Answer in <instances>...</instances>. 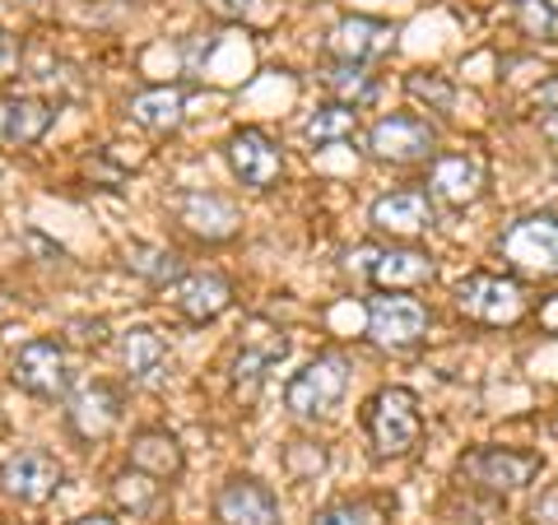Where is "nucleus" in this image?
Returning a JSON list of instances; mask_svg holds the SVG:
<instances>
[{
	"label": "nucleus",
	"instance_id": "393cba45",
	"mask_svg": "<svg viewBox=\"0 0 558 525\" xmlns=\"http://www.w3.org/2000/svg\"><path fill=\"white\" fill-rule=\"evenodd\" d=\"M303 135H307V145H312V149L344 145V139H354V135H359V108H349V102H336V98H330V102H322V108L307 117Z\"/></svg>",
	"mask_w": 558,
	"mask_h": 525
},
{
	"label": "nucleus",
	"instance_id": "c756f323",
	"mask_svg": "<svg viewBox=\"0 0 558 525\" xmlns=\"http://www.w3.org/2000/svg\"><path fill=\"white\" fill-rule=\"evenodd\" d=\"M517 24L526 28V38L549 42L558 33V10L549 5V0H517Z\"/></svg>",
	"mask_w": 558,
	"mask_h": 525
},
{
	"label": "nucleus",
	"instance_id": "a878e982",
	"mask_svg": "<svg viewBox=\"0 0 558 525\" xmlns=\"http://www.w3.org/2000/svg\"><path fill=\"white\" fill-rule=\"evenodd\" d=\"M326 94L336 98V102H349V108H363V102H373L377 98V75L368 65H359V61H336V65H326Z\"/></svg>",
	"mask_w": 558,
	"mask_h": 525
},
{
	"label": "nucleus",
	"instance_id": "c9c22d12",
	"mask_svg": "<svg viewBox=\"0 0 558 525\" xmlns=\"http://www.w3.org/2000/svg\"><path fill=\"white\" fill-rule=\"evenodd\" d=\"M539 135H545V139H549V145L558 149V108H554V112H549L545 121H539Z\"/></svg>",
	"mask_w": 558,
	"mask_h": 525
},
{
	"label": "nucleus",
	"instance_id": "f8f14e48",
	"mask_svg": "<svg viewBox=\"0 0 558 525\" xmlns=\"http://www.w3.org/2000/svg\"><path fill=\"white\" fill-rule=\"evenodd\" d=\"M289 358V335L270 321H252V330L242 335L238 354H233V391L238 395H256L260 381L270 377L275 363Z\"/></svg>",
	"mask_w": 558,
	"mask_h": 525
},
{
	"label": "nucleus",
	"instance_id": "473e14b6",
	"mask_svg": "<svg viewBox=\"0 0 558 525\" xmlns=\"http://www.w3.org/2000/svg\"><path fill=\"white\" fill-rule=\"evenodd\" d=\"M14 65H20V42H14L10 33L0 28V75H10Z\"/></svg>",
	"mask_w": 558,
	"mask_h": 525
},
{
	"label": "nucleus",
	"instance_id": "6ab92c4d",
	"mask_svg": "<svg viewBox=\"0 0 558 525\" xmlns=\"http://www.w3.org/2000/svg\"><path fill=\"white\" fill-rule=\"evenodd\" d=\"M57 102L33 94H5L0 98V149H28L51 131Z\"/></svg>",
	"mask_w": 558,
	"mask_h": 525
},
{
	"label": "nucleus",
	"instance_id": "39448f33",
	"mask_svg": "<svg viewBox=\"0 0 558 525\" xmlns=\"http://www.w3.org/2000/svg\"><path fill=\"white\" fill-rule=\"evenodd\" d=\"M349 391V358L326 349L312 363H303L284 387V410L293 418H326Z\"/></svg>",
	"mask_w": 558,
	"mask_h": 525
},
{
	"label": "nucleus",
	"instance_id": "f03ea898",
	"mask_svg": "<svg viewBox=\"0 0 558 525\" xmlns=\"http://www.w3.org/2000/svg\"><path fill=\"white\" fill-rule=\"evenodd\" d=\"M498 256L526 279H558V215L539 209V215L512 219L498 237Z\"/></svg>",
	"mask_w": 558,
	"mask_h": 525
},
{
	"label": "nucleus",
	"instance_id": "20e7f679",
	"mask_svg": "<svg viewBox=\"0 0 558 525\" xmlns=\"http://www.w3.org/2000/svg\"><path fill=\"white\" fill-rule=\"evenodd\" d=\"M461 479L470 488H480L488 498H512L521 488H531V479L545 469L539 451H517V447H475L461 456Z\"/></svg>",
	"mask_w": 558,
	"mask_h": 525
},
{
	"label": "nucleus",
	"instance_id": "a211bd4d",
	"mask_svg": "<svg viewBox=\"0 0 558 525\" xmlns=\"http://www.w3.org/2000/svg\"><path fill=\"white\" fill-rule=\"evenodd\" d=\"M172 307H178L191 326H209L233 307V284L219 270H186L178 284H172Z\"/></svg>",
	"mask_w": 558,
	"mask_h": 525
},
{
	"label": "nucleus",
	"instance_id": "2eb2a0df",
	"mask_svg": "<svg viewBox=\"0 0 558 525\" xmlns=\"http://www.w3.org/2000/svg\"><path fill=\"white\" fill-rule=\"evenodd\" d=\"M215 521L219 525H279V498L270 484L256 475H233L215 493Z\"/></svg>",
	"mask_w": 558,
	"mask_h": 525
},
{
	"label": "nucleus",
	"instance_id": "4468645a",
	"mask_svg": "<svg viewBox=\"0 0 558 525\" xmlns=\"http://www.w3.org/2000/svg\"><path fill=\"white\" fill-rule=\"evenodd\" d=\"M488 186V168L480 154H438L428 168V196L447 209H470Z\"/></svg>",
	"mask_w": 558,
	"mask_h": 525
},
{
	"label": "nucleus",
	"instance_id": "5701e85b",
	"mask_svg": "<svg viewBox=\"0 0 558 525\" xmlns=\"http://www.w3.org/2000/svg\"><path fill=\"white\" fill-rule=\"evenodd\" d=\"M131 465L145 469V475H154V479H178L182 469H186L178 432H168V428H140L131 437Z\"/></svg>",
	"mask_w": 558,
	"mask_h": 525
},
{
	"label": "nucleus",
	"instance_id": "412c9836",
	"mask_svg": "<svg viewBox=\"0 0 558 525\" xmlns=\"http://www.w3.org/2000/svg\"><path fill=\"white\" fill-rule=\"evenodd\" d=\"M178 219L205 242H229L238 233V223H242L238 209L223 196H215V191H182L178 196Z\"/></svg>",
	"mask_w": 558,
	"mask_h": 525
},
{
	"label": "nucleus",
	"instance_id": "7ed1b4c3",
	"mask_svg": "<svg viewBox=\"0 0 558 525\" xmlns=\"http://www.w3.org/2000/svg\"><path fill=\"white\" fill-rule=\"evenodd\" d=\"M10 381L33 400H47V405H61L75 391V367H70V354L61 340L38 335L20 344V354L10 363Z\"/></svg>",
	"mask_w": 558,
	"mask_h": 525
},
{
	"label": "nucleus",
	"instance_id": "4be33fe9",
	"mask_svg": "<svg viewBox=\"0 0 558 525\" xmlns=\"http://www.w3.org/2000/svg\"><path fill=\"white\" fill-rule=\"evenodd\" d=\"M126 112H131V121L140 131L172 135V131H182V121H186V94L178 89V84H154V89H140L126 102Z\"/></svg>",
	"mask_w": 558,
	"mask_h": 525
},
{
	"label": "nucleus",
	"instance_id": "cd10ccee",
	"mask_svg": "<svg viewBox=\"0 0 558 525\" xmlns=\"http://www.w3.org/2000/svg\"><path fill=\"white\" fill-rule=\"evenodd\" d=\"M405 94L414 102H424L428 112H451L457 108V89H451L447 75H428V70H414V75L405 80Z\"/></svg>",
	"mask_w": 558,
	"mask_h": 525
},
{
	"label": "nucleus",
	"instance_id": "9b49d317",
	"mask_svg": "<svg viewBox=\"0 0 558 525\" xmlns=\"http://www.w3.org/2000/svg\"><path fill=\"white\" fill-rule=\"evenodd\" d=\"M396 33H400L396 24L373 20V14H344V20H336V28L326 33V57L373 65L396 47Z\"/></svg>",
	"mask_w": 558,
	"mask_h": 525
},
{
	"label": "nucleus",
	"instance_id": "aec40b11",
	"mask_svg": "<svg viewBox=\"0 0 558 525\" xmlns=\"http://www.w3.org/2000/svg\"><path fill=\"white\" fill-rule=\"evenodd\" d=\"M433 274H438V266H433V256L418 252V247H387V252H377L373 266H368L373 289H396V293L424 289V284H433Z\"/></svg>",
	"mask_w": 558,
	"mask_h": 525
},
{
	"label": "nucleus",
	"instance_id": "9d476101",
	"mask_svg": "<svg viewBox=\"0 0 558 525\" xmlns=\"http://www.w3.org/2000/svg\"><path fill=\"white\" fill-rule=\"evenodd\" d=\"M438 149V126L414 112H391L368 131V154L377 163H418Z\"/></svg>",
	"mask_w": 558,
	"mask_h": 525
},
{
	"label": "nucleus",
	"instance_id": "dca6fc26",
	"mask_svg": "<svg viewBox=\"0 0 558 525\" xmlns=\"http://www.w3.org/2000/svg\"><path fill=\"white\" fill-rule=\"evenodd\" d=\"M368 223H373V233H381V237L410 242V237L433 229V196L428 191H418V186L387 191V196H377L368 205Z\"/></svg>",
	"mask_w": 558,
	"mask_h": 525
},
{
	"label": "nucleus",
	"instance_id": "2f4dec72",
	"mask_svg": "<svg viewBox=\"0 0 558 525\" xmlns=\"http://www.w3.org/2000/svg\"><path fill=\"white\" fill-rule=\"evenodd\" d=\"M531 525H558V484L539 488V498L531 502Z\"/></svg>",
	"mask_w": 558,
	"mask_h": 525
},
{
	"label": "nucleus",
	"instance_id": "bb28decb",
	"mask_svg": "<svg viewBox=\"0 0 558 525\" xmlns=\"http://www.w3.org/2000/svg\"><path fill=\"white\" fill-rule=\"evenodd\" d=\"M159 488H163V479H154V475H145V469H121L117 475V484H112V493H117V502L126 506L131 516H145L154 502H159Z\"/></svg>",
	"mask_w": 558,
	"mask_h": 525
},
{
	"label": "nucleus",
	"instance_id": "f3484780",
	"mask_svg": "<svg viewBox=\"0 0 558 525\" xmlns=\"http://www.w3.org/2000/svg\"><path fill=\"white\" fill-rule=\"evenodd\" d=\"M117 349H121V363H126V377L135 387H145V391L168 387L172 354H168V340L154 326H126L117 335Z\"/></svg>",
	"mask_w": 558,
	"mask_h": 525
},
{
	"label": "nucleus",
	"instance_id": "c85d7f7f",
	"mask_svg": "<svg viewBox=\"0 0 558 525\" xmlns=\"http://www.w3.org/2000/svg\"><path fill=\"white\" fill-rule=\"evenodd\" d=\"M312 525H387V516L363 498H340V502H326L322 512L312 516Z\"/></svg>",
	"mask_w": 558,
	"mask_h": 525
},
{
	"label": "nucleus",
	"instance_id": "f257e3e1",
	"mask_svg": "<svg viewBox=\"0 0 558 525\" xmlns=\"http://www.w3.org/2000/svg\"><path fill=\"white\" fill-rule=\"evenodd\" d=\"M363 437H368L377 461H400L410 456L424 437V414H418V395L410 387H381L363 400Z\"/></svg>",
	"mask_w": 558,
	"mask_h": 525
},
{
	"label": "nucleus",
	"instance_id": "ddd939ff",
	"mask_svg": "<svg viewBox=\"0 0 558 525\" xmlns=\"http://www.w3.org/2000/svg\"><path fill=\"white\" fill-rule=\"evenodd\" d=\"M121 410H126V395H121L112 381H89V387L70 391L65 424L80 442H102V437L121 424Z\"/></svg>",
	"mask_w": 558,
	"mask_h": 525
},
{
	"label": "nucleus",
	"instance_id": "f704fd0d",
	"mask_svg": "<svg viewBox=\"0 0 558 525\" xmlns=\"http://www.w3.org/2000/svg\"><path fill=\"white\" fill-rule=\"evenodd\" d=\"M65 525H121L117 516H108V512H89V516H75V521H65Z\"/></svg>",
	"mask_w": 558,
	"mask_h": 525
},
{
	"label": "nucleus",
	"instance_id": "0eeeda50",
	"mask_svg": "<svg viewBox=\"0 0 558 525\" xmlns=\"http://www.w3.org/2000/svg\"><path fill=\"white\" fill-rule=\"evenodd\" d=\"M526 289L508 274H465L457 284V312L480 326H517L526 317Z\"/></svg>",
	"mask_w": 558,
	"mask_h": 525
},
{
	"label": "nucleus",
	"instance_id": "6e6552de",
	"mask_svg": "<svg viewBox=\"0 0 558 525\" xmlns=\"http://www.w3.org/2000/svg\"><path fill=\"white\" fill-rule=\"evenodd\" d=\"M223 163L247 191H275L284 182V149L260 126H238L223 139Z\"/></svg>",
	"mask_w": 558,
	"mask_h": 525
},
{
	"label": "nucleus",
	"instance_id": "7c9ffc66",
	"mask_svg": "<svg viewBox=\"0 0 558 525\" xmlns=\"http://www.w3.org/2000/svg\"><path fill=\"white\" fill-rule=\"evenodd\" d=\"M209 14H219V20H229V24H242V20H252L260 0H205Z\"/></svg>",
	"mask_w": 558,
	"mask_h": 525
},
{
	"label": "nucleus",
	"instance_id": "b1692460",
	"mask_svg": "<svg viewBox=\"0 0 558 525\" xmlns=\"http://www.w3.org/2000/svg\"><path fill=\"white\" fill-rule=\"evenodd\" d=\"M126 270L140 274L154 289H172L186 274L182 256L172 247H159V242H131V247H126Z\"/></svg>",
	"mask_w": 558,
	"mask_h": 525
},
{
	"label": "nucleus",
	"instance_id": "1a4fd4ad",
	"mask_svg": "<svg viewBox=\"0 0 558 525\" xmlns=\"http://www.w3.org/2000/svg\"><path fill=\"white\" fill-rule=\"evenodd\" d=\"M61 484H65V469L43 447H20V451H10V456L0 461V493L24 502V506L51 502L61 493Z\"/></svg>",
	"mask_w": 558,
	"mask_h": 525
},
{
	"label": "nucleus",
	"instance_id": "72a5a7b5",
	"mask_svg": "<svg viewBox=\"0 0 558 525\" xmlns=\"http://www.w3.org/2000/svg\"><path fill=\"white\" fill-rule=\"evenodd\" d=\"M535 108L539 112H554L558 108V80H549L545 89H535Z\"/></svg>",
	"mask_w": 558,
	"mask_h": 525
},
{
	"label": "nucleus",
	"instance_id": "423d86ee",
	"mask_svg": "<svg viewBox=\"0 0 558 525\" xmlns=\"http://www.w3.org/2000/svg\"><path fill=\"white\" fill-rule=\"evenodd\" d=\"M428 335V307L414 293H396V289H377L368 297V340L381 354H410Z\"/></svg>",
	"mask_w": 558,
	"mask_h": 525
}]
</instances>
